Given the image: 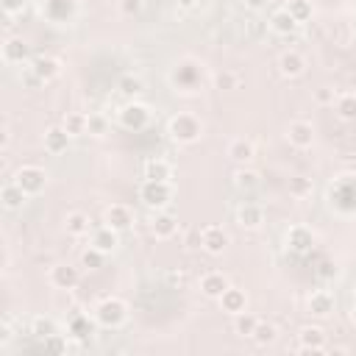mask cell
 Returning <instances> with one entry per match:
<instances>
[{"label": "cell", "instance_id": "29", "mask_svg": "<svg viewBox=\"0 0 356 356\" xmlns=\"http://www.w3.org/2000/svg\"><path fill=\"white\" fill-rule=\"evenodd\" d=\"M61 125L67 128V134H70L72 139H75V136H83L86 128H89V114H83V111H67L64 120H61Z\"/></svg>", "mask_w": 356, "mask_h": 356}, {"label": "cell", "instance_id": "38", "mask_svg": "<svg viewBox=\"0 0 356 356\" xmlns=\"http://www.w3.org/2000/svg\"><path fill=\"white\" fill-rule=\"evenodd\" d=\"M284 8H286V11H289L300 25L312 19V3H309V0H289Z\"/></svg>", "mask_w": 356, "mask_h": 356}, {"label": "cell", "instance_id": "10", "mask_svg": "<svg viewBox=\"0 0 356 356\" xmlns=\"http://www.w3.org/2000/svg\"><path fill=\"white\" fill-rule=\"evenodd\" d=\"M286 248H289L292 253H298V256L309 253V250L314 248V234H312V228H306V225H292V228L286 231Z\"/></svg>", "mask_w": 356, "mask_h": 356}, {"label": "cell", "instance_id": "2", "mask_svg": "<svg viewBox=\"0 0 356 356\" xmlns=\"http://www.w3.org/2000/svg\"><path fill=\"white\" fill-rule=\"evenodd\" d=\"M139 200L147 209L161 211V209H167L172 203V184L170 181H147V178H142V184H139Z\"/></svg>", "mask_w": 356, "mask_h": 356}, {"label": "cell", "instance_id": "3", "mask_svg": "<svg viewBox=\"0 0 356 356\" xmlns=\"http://www.w3.org/2000/svg\"><path fill=\"white\" fill-rule=\"evenodd\" d=\"M95 320L100 328H120L128 320V303L122 298H103L95 306Z\"/></svg>", "mask_w": 356, "mask_h": 356}, {"label": "cell", "instance_id": "49", "mask_svg": "<svg viewBox=\"0 0 356 356\" xmlns=\"http://www.w3.org/2000/svg\"><path fill=\"white\" fill-rule=\"evenodd\" d=\"M175 3H178L181 8H195V6L200 3V0H175Z\"/></svg>", "mask_w": 356, "mask_h": 356}, {"label": "cell", "instance_id": "32", "mask_svg": "<svg viewBox=\"0 0 356 356\" xmlns=\"http://www.w3.org/2000/svg\"><path fill=\"white\" fill-rule=\"evenodd\" d=\"M256 325H259V317H253L250 312H239V314H234V331H236V337H253V331H256Z\"/></svg>", "mask_w": 356, "mask_h": 356}, {"label": "cell", "instance_id": "25", "mask_svg": "<svg viewBox=\"0 0 356 356\" xmlns=\"http://www.w3.org/2000/svg\"><path fill=\"white\" fill-rule=\"evenodd\" d=\"M142 178H147V181H170L172 178V167H170L167 159L153 156V159H147L142 164Z\"/></svg>", "mask_w": 356, "mask_h": 356}, {"label": "cell", "instance_id": "19", "mask_svg": "<svg viewBox=\"0 0 356 356\" xmlns=\"http://www.w3.org/2000/svg\"><path fill=\"white\" fill-rule=\"evenodd\" d=\"M95 325H97V320H95V314L89 317V314H72L70 320H67V337H72V339H89L92 334H95Z\"/></svg>", "mask_w": 356, "mask_h": 356}, {"label": "cell", "instance_id": "24", "mask_svg": "<svg viewBox=\"0 0 356 356\" xmlns=\"http://www.w3.org/2000/svg\"><path fill=\"white\" fill-rule=\"evenodd\" d=\"M3 61L6 64H25L28 61V44L19 39V36H8L3 42Z\"/></svg>", "mask_w": 356, "mask_h": 356}, {"label": "cell", "instance_id": "44", "mask_svg": "<svg viewBox=\"0 0 356 356\" xmlns=\"http://www.w3.org/2000/svg\"><path fill=\"white\" fill-rule=\"evenodd\" d=\"M22 83H25L28 89H39V86H42V78H39V75L31 70V64L22 70Z\"/></svg>", "mask_w": 356, "mask_h": 356}, {"label": "cell", "instance_id": "40", "mask_svg": "<svg viewBox=\"0 0 356 356\" xmlns=\"http://www.w3.org/2000/svg\"><path fill=\"white\" fill-rule=\"evenodd\" d=\"M312 189H314L312 178H303V175L289 178V195H295V197H309V195H312Z\"/></svg>", "mask_w": 356, "mask_h": 356}, {"label": "cell", "instance_id": "35", "mask_svg": "<svg viewBox=\"0 0 356 356\" xmlns=\"http://www.w3.org/2000/svg\"><path fill=\"white\" fill-rule=\"evenodd\" d=\"M117 89H120V95H125V97H136L142 89H145V81L139 78V75H122L120 81H117Z\"/></svg>", "mask_w": 356, "mask_h": 356}, {"label": "cell", "instance_id": "18", "mask_svg": "<svg viewBox=\"0 0 356 356\" xmlns=\"http://www.w3.org/2000/svg\"><path fill=\"white\" fill-rule=\"evenodd\" d=\"M306 309H309L312 317L325 320V317L334 312V295H331L328 289H314V292L309 295V300H306Z\"/></svg>", "mask_w": 356, "mask_h": 356}, {"label": "cell", "instance_id": "9", "mask_svg": "<svg viewBox=\"0 0 356 356\" xmlns=\"http://www.w3.org/2000/svg\"><path fill=\"white\" fill-rule=\"evenodd\" d=\"M228 234L220 228V225H206L200 231V248L209 253V256H220L225 248H228Z\"/></svg>", "mask_w": 356, "mask_h": 356}, {"label": "cell", "instance_id": "42", "mask_svg": "<svg viewBox=\"0 0 356 356\" xmlns=\"http://www.w3.org/2000/svg\"><path fill=\"white\" fill-rule=\"evenodd\" d=\"M314 100H317L320 106H334V103H337V89H331V86H317V89H314Z\"/></svg>", "mask_w": 356, "mask_h": 356}, {"label": "cell", "instance_id": "46", "mask_svg": "<svg viewBox=\"0 0 356 356\" xmlns=\"http://www.w3.org/2000/svg\"><path fill=\"white\" fill-rule=\"evenodd\" d=\"M317 275H320V278H334V275H337V267H334V261H320V267H317Z\"/></svg>", "mask_w": 356, "mask_h": 356}, {"label": "cell", "instance_id": "27", "mask_svg": "<svg viewBox=\"0 0 356 356\" xmlns=\"http://www.w3.org/2000/svg\"><path fill=\"white\" fill-rule=\"evenodd\" d=\"M0 200H3V206H6L8 211H17V209H22V206L28 203V195L22 192L19 184L8 181V184H3V189H0Z\"/></svg>", "mask_w": 356, "mask_h": 356}, {"label": "cell", "instance_id": "34", "mask_svg": "<svg viewBox=\"0 0 356 356\" xmlns=\"http://www.w3.org/2000/svg\"><path fill=\"white\" fill-rule=\"evenodd\" d=\"M339 120L345 122H356V95H337V103H334Z\"/></svg>", "mask_w": 356, "mask_h": 356}, {"label": "cell", "instance_id": "37", "mask_svg": "<svg viewBox=\"0 0 356 356\" xmlns=\"http://www.w3.org/2000/svg\"><path fill=\"white\" fill-rule=\"evenodd\" d=\"M86 134L95 136V139L106 136V134H108V117L100 114V111H92V114H89V128H86Z\"/></svg>", "mask_w": 356, "mask_h": 356}, {"label": "cell", "instance_id": "21", "mask_svg": "<svg viewBox=\"0 0 356 356\" xmlns=\"http://www.w3.org/2000/svg\"><path fill=\"white\" fill-rule=\"evenodd\" d=\"M92 248H97L100 253H114L117 248H120V231H114V228H108V225H100V228H95L92 231Z\"/></svg>", "mask_w": 356, "mask_h": 356}, {"label": "cell", "instance_id": "36", "mask_svg": "<svg viewBox=\"0 0 356 356\" xmlns=\"http://www.w3.org/2000/svg\"><path fill=\"white\" fill-rule=\"evenodd\" d=\"M214 86H217L220 92H234V89H239V72H234V70L217 72V75H214Z\"/></svg>", "mask_w": 356, "mask_h": 356}, {"label": "cell", "instance_id": "20", "mask_svg": "<svg viewBox=\"0 0 356 356\" xmlns=\"http://www.w3.org/2000/svg\"><path fill=\"white\" fill-rule=\"evenodd\" d=\"M31 70L42 78V83H50L53 78H58V75H61V61H58L56 56L42 53V56H36V58L31 61Z\"/></svg>", "mask_w": 356, "mask_h": 356}, {"label": "cell", "instance_id": "12", "mask_svg": "<svg viewBox=\"0 0 356 356\" xmlns=\"http://www.w3.org/2000/svg\"><path fill=\"white\" fill-rule=\"evenodd\" d=\"M50 284L56 289H75L81 284V270L72 264H56L50 267Z\"/></svg>", "mask_w": 356, "mask_h": 356}, {"label": "cell", "instance_id": "8", "mask_svg": "<svg viewBox=\"0 0 356 356\" xmlns=\"http://www.w3.org/2000/svg\"><path fill=\"white\" fill-rule=\"evenodd\" d=\"M286 142H289L292 147H298V150L312 147V145H314V128H312V122H306V120H292V122L286 125Z\"/></svg>", "mask_w": 356, "mask_h": 356}, {"label": "cell", "instance_id": "23", "mask_svg": "<svg viewBox=\"0 0 356 356\" xmlns=\"http://www.w3.org/2000/svg\"><path fill=\"white\" fill-rule=\"evenodd\" d=\"M298 28H300V22H298L286 8H275V11L270 14V31H273V33H278V36H292Z\"/></svg>", "mask_w": 356, "mask_h": 356}, {"label": "cell", "instance_id": "26", "mask_svg": "<svg viewBox=\"0 0 356 356\" xmlns=\"http://www.w3.org/2000/svg\"><path fill=\"white\" fill-rule=\"evenodd\" d=\"M253 156H256V147H253L250 139L239 136V139H231V142H228V159H231V161L248 164V161H253Z\"/></svg>", "mask_w": 356, "mask_h": 356}, {"label": "cell", "instance_id": "15", "mask_svg": "<svg viewBox=\"0 0 356 356\" xmlns=\"http://www.w3.org/2000/svg\"><path fill=\"white\" fill-rule=\"evenodd\" d=\"M228 286H231V281H228V275L220 273V270H211V273L200 275V292H203L206 298H211V300H220V295H222Z\"/></svg>", "mask_w": 356, "mask_h": 356}, {"label": "cell", "instance_id": "17", "mask_svg": "<svg viewBox=\"0 0 356 356\" xmlns=\"http://www.w3.org/2000/svg\"><path fill=\"white\" fill-rule=\"evenodd\" d=\"M150 231H153L156 239H170V236L178 234V217L161 209V211L153 214V220H150Z\"/></svg>", "mask_w": 356, "mask_h": 356}, {"label": "cell", "instance_id": "41", "mask_svg": "<svg viewBox=\"0 0 356 356\" xmlns=\"http://www.w3.org/2000/svg\"><path fill=\"white\" fill-rule=\"evenodd\" d=\"M42 348H44V350H56V353H67V348H70V337L50 334V337L42 339Z\"/></svg>", "mask_w": 356, "mask_h": 356}, {"label": "cell", "instance_id": "45", "mask_svg": "<svg viewBox=\"0 0 356 356\" xmlns=\"http://www.w3.org/2000/svg\"><path fill=\"white\" fill-rule=\"evenodd\" d=\"M0 6H3V11H6L8 17H14V14L25 11V0H0Z\"/></svg>", "mask_w": 356, "mask_h": 356}, {"label": "cell", "instance_id": "4", "mask_svg": "<svg viewBox=\"0 0 356 356\" xmlns=\"http://www.w3.org/2000/svg\"><path fill=\"white\" fill-rule=\"evenodd\" d=\"M150 117H153L150 106H145V103H139V100H128V103L117 111V120H120V125H122L125 131H145V128L150 125Z\"/></svg>", "mask_w": 356, "mask_h": 356}, {"label": "cell", "instance_id": "5", "mask_svg": "<svg viewBox=\"0 0 356 356\" xmlns=\"http://www.w3.org/2000/svg\"><path fill=\"white\" fill-rule=\"evenodd\" d=\"M11 181L19 184L28 197H33V195H42V192H44V186H47V172H44L39 164H22V167L14 172Z\"/></svg>", "mask_w": 356, "mask_h": 356}, {"label": "cell", "instance_id": "13", "mask_svg": "<svg viewBox=\"0 0 356 356\" xmlns=\"http://www.w3.org/2000/svg\"><path fill=\"white\" fill-rule=\"evenodd\" d=\"M278 72H281L284 78H300V75L306 72V58H303V53H298V50H284V53L278 56Z\"/></svg>", "mask_w": 356, "mask_h": 356}, {"label": "cell", "instance_id": "30", "mask_svg": "<svg viewBox=\"0 0 356 356\" xmlns=\"http://www.w3.org/2000/svg\"><path fill=\"white\" fill-rule=\"evenodd\" d=\"M31 334H33L36 339H44V337H50V334H58V325H56L53 317H47V314H36V317L31 320Z\"/></svg>", "mask_w": 356, "mask_h": 356}, {"label": "cell", "instance_id": "28", "mask_svg": "<svg viewBox=\"0 0 356 356\" xmlns=\"http://www.w3.org/2000/svg\"><path fill=\"white\" fill-rule=\"evenodd\" d=\"M89 228H92V220H89V214H83V211H70V214L64 217V231H67L70 236H83V234H89Z\"/></svg>", "mask_w": 356, "mask_h": 356}, {"label": "cell", "instance_id": "51", "mask_svg": "<svg viewBox=\"0 0 356 356\" xmlns=\"http://www.w3.org/2000/svg\"><path fill=\"white\" fill-rule=\"evenodd\" d=\"M353 33H356V17H353Z\"/></svg>", "mask_w": 356, "mask_h": 356}, {"label": "cell", "instance_id": "1", "mask_svg": "<svg viewBox=\"0 0 356 356\" xmlns=\"http://www.w3.org/2000/svg\"><path fill=\"white\" fill-rule=\"evenodd\" d=\"M167 134H170V139L178 142V145H195V142L203 136V122H200L192 111H178V114L170 117Z\"/></svg>", "mask_w": 356, "mask_h": 356}, {"label": "cell", "instance_id": "50", "mask_svg": "<svg viewBox=\"0 0 356 356\" xmlns=\"http://www.w3.org/2000/svg\"><path fill=\"white\" fill-rule=\"evenodd\" d=\"M350 323L356 325V306H353V312H350Z\"/></svg>", "mask_w": 356, "mask_h": 356}, {"label": "cell", "instance_id": "48", "mask_svg": "<svg viewBox=\"0 0 356 356\" xmlns=\"http://www.w3.org/2000/svg\"><path fill=\"white\" fill-rule=\"evenodd\" d=\"M242 6H245L248 11H264V8L270 6V0H242Z\"/></svg>", "mask_w": 356, "mask_h": 356}, {"label": "cell", "instance_id": "43", "mask_svg": "<svg viewBox=\"0 0 356 356\" xmlns=\"http://www.w3.org/2000/svg\"><path fill=\"white\" fill-rule=\"evenodd\" d=\"M142 8H145V0H120V11H122L125 17L142 14Z\"/></svg>", "mask_w": 356, "mask_h": 356}, {"label": "cell", "instance_id": "22", "mask_svg": "<svg viewBox=\"0 0 356 356\" xmlns=\"http://www.w3.org/2000/svg\"><path fill=\"white\" fill-rule=\"evenodd\" d=\"M220 309L225 312V314H239V312H245L248 309V295H245V289H239V286H228L222 295H220Z\"/></svg>", "mask_w": 356, "mask_h": 356}, {"label": "cell", "instance_id": "11", "mask_svg": "<svg viewBox=\"0 0 356 356\" xmlns=\"http://www.w3.org/2000/svg\"><path fill=\"white\" fill-rule=\"evenodd\" d=\"M42 14L50 22H70L75 17V0H44L42 3Z\"/></svg>", "mask_w": 356, "mask_h": 356}, {"label": "cell", "instance_id": "33", "mask_svg": "<svg viewBox=\"0 0 356 356\" xmlns=\"http://www.w3.org/2000/svg\"><path fill=\"white\" fill-rule=\"evenodd\" d=\"M250 339H253L256 345L267 348V345H273V342L278 339V328H275L273 323H267V320H259V325H256V331H253Z\"/></svg>", "mask_w": 356, "mask_h": 356}, {"label": "cell", "instance_id": "47", "mask_svg": "<svg viewBox=\"0 0 356 356\" xmlns=\"http://www.w3.org/2000/svg\"><path fill=\"white\" fill-rule=\"evenodd\" d=\"M167 281H170L172 286H184L186 275H184V270H170V273H167Z\"/></svg>", "mask_w": 356, "mask_h": 356}, {"label": "cell", "instance_id": "52", "mask_svg": "<svg viewBox=\"0 0 356 356\" xmlns=\"http://www.w3.org/2000/svg\"><path fill=\"white\" fill-rule=\"evenodd\" d=\"M353 298H356V289H353Z\"/></svg>", "mask_w": 356, "mask_h": 356}, {"label": "cell", "instance_id": "14", "mask_svg": "<svg viewBox=\"0 0 356 356\" xmlns=\"http://www.w3.org/2000/svg\"><path fill=\"white\" fill-rule=\"evenodd\" d=\"M236 222H239V228H245V231H256V228H261V222H264V209L259 206V203H239V209H236Z\"/></svg>", "mask_w": 356, "mask_h": 356}, {"label": "cell", "instance_id": "7", "mask_svg": "<svg viewBox=\"0 0 356 356\" xmlns=\"http://www.w3.org/2000/svg\"><path fill=\"white\" fill-rule=\"evenodd\" d=\"M103 225L114 228V231H128L134 225V211L125 206V203H111L103 209Z\"/></svg>", "mask_w": 356, "mask_h": 356}, {"label": "cell", "instance_id": "31", "mask_svg": "<svg viewBox=\"0 0 356 356\" xmlns=\"http://www.w3.org/2000/svg\"><path fill=\"white\" fill-rule=\"evenodd\" d=\"M234 186H236V189H242V192H250V189H256V186H259V172L242 164V167L234 172Z\"/></svg>", "mask_w": 356, "mask_h": 356}, {"label": "cell", "instance_id": "6", "mask_svg": "<svg viewBox=\"0 0 356 356\" xmlns=\"http://www.w3.org/2000/svg\"><path fill=\"white\" fill-rule=\"evenodd\" d=\"M298 348L303 350V353H323V350H328V334H325V328L323 325H303L300 331H298Z\"/></svg>", "mask_w": 356, "mask_h": 356}, {"label": "cell", "instance_id": "16", "mask_svg": "<svg viewBox=\"0 0 356 356\" xmlns=\"http://www.w3.org/2000/svg\"><path fill=\"white\" fill-rule=\"evenodd\" d=\"M70 142H72V136L67 134L64 125H53V128L44 131V150H47L50 156H61V153H67Z\"/></svg>", "mask_w": 356, "mask_h": 356}, {"label": "cell", "instance_id": "39", "mask_svg": "<svg viewBox=\"0 0 356 356\" xmlns=\"http://www.w3.org/2000/svg\"><path fill=\"white\" fill-rule=\"evenodd\" d=\"M103 261H106V253H100V250H97V248H92V245H89V250H83V253H81V267H83V270H89V273H92V270H100V267H103Z\"/></svg>", "mask_w": 356, "mask_h": 356}]
</instances>
